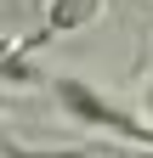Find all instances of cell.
Returning a JSON list of instances; mask_svg holds the SVG:
<instances>
[{"label": "cell", "instance_id": "obj_1", "mask_svg": "<svg viewBox=\"0 0 153 158\" xmlns=\"http://www.w3.org/2000/svg\"><path fill=\"white\" fill-rule=\"evenodd\" d=\"M51 96H57V107H63L68 118H80V124H91V130H108V135H119V141L153 152V124H147V118H136V113H125L119 102H108L97 85L63 73V79H51Z\"/></svg>", "mask_w": 153, "mask_h": 158}, {"label": "cell", "instance_id": "obj_2", "mask_svg": "<svg viewBox=\"0 0 153 158\" xmlns=\"http://www.w3.org/2000/svg\"><path fill=\"white\" fill-rule=\"evenodd\" d=\"M102 11H108V0H46V17H40V28H34L28 40H17V51H23V56H34L40 45H51V40L91 28Z\"/></svg>", "mask_w": 153, "mask_h": 158}, {"label": "cell", "instance_id": "obj_3", "mask_svg": "<svg viewBox=\"0 0 153 158\" xmlns=\"http://www.w3.org/2000/svg\"><path fill=\"white\" fill-rule=\"evenodd\" d=\"M142 113H147V124H153V79L142 85Z\"/></svg>", "mask_w": 153, "mask_h": 158}, {"label": "cell", "instance_id": "obj_4", "mask_svg": "<svg viewBox=\"0 0 153 158\" xmlns=\"http://www.w3.org/2000/svg\"><path fill=\"white\" fill-rule=\"evenodd\" d=\"M11 51H17V45H11V40H6V34H0V62H6V56H11Z\"/></svg>", "mask_w": 153, "mask_h": 158}]
</instances>
